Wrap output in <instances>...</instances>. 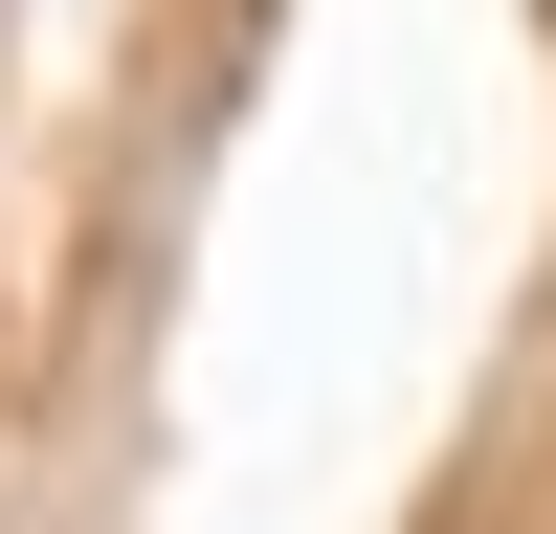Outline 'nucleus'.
<instances>
[]
</instances>
